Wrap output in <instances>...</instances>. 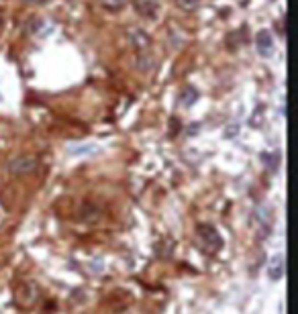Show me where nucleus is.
I'll list each match as a JSON object with an SVG mask.
<instances>
[{"label":"nucleus","mask_w":298,"mask_h":314,"mask_svg":"<svg viewBox=\"0 0 298 314\" xmlns=\"http://www.w3.org/2000/svg\"><path fill=\"white\" fill-rule=\"evenodd\" d=\"M278 162H280V157H278L276 153H274V155H263V164H270L272 168H276Z\"/></svg>","instance_id":"nucleus-13"},{"label":"nucleus","mask_w":298,"mask_h":314,"mask_svg":"<svg viewBox=\"0 0 298 314\" xmlns=\"http://www.w3.org/2000/svg\"><path fill=\"white\" fill-rule=\"evenodd\" d=\"M255 221H257V225L261 227V231H263V229H270V227H272V212H270V208L259 206V208L255 210Z\"/></svg>","instance_id":"nucleus-7"},{"label":"nucleus","mask_w":298,"mask_h":314,"mask_svg":"<svg viewBox=\"0 0 298 314\" xmlns=\"http://www.w3.org/2000/svg\"><path fill=\"white\" fill-rule=\"evenodd\" d=\"M270 277L272 279H280L284 277V257L282 255H276L270 263Z\"/></svg>","instance_id":"nucleus-8"},{"label":"nucleus","mask_w":298,"mask_h":314,"mask_svg":"<svg viewBox=\"0 0 298 314\" xmlns=\"http://www.w3.org/2000/svg\"><path fill=\"white\" fill-rule=\"evenodd\" d=\"M176 5H178L182 11H194V9L200 5V0H176Z\"/></svg>","instance_id":"nucleus-12"},{"label":"nucleus","mask_w":298,"mask_h":314,"mask_svg":"<svg viewBox=\"0 0 298 314\" xmlns=\"http://www.w3.org/2000/svg\"><path fill=\"white\" fill-rule=\"evenodd\" d=\"M255 47H257V53L261 57H270L274 53V39H272V33L270 31H259L255 35Z\"/></svg>","instance_id":"nucleus-3"},{"label":"nucleus","mask_w":298,"mask_h":314,"mask_svg":"<svg viewBox=\"0 0 298 314\" xmlns=\"http://www.w3.org/2000/svg\"><path fill=\"white\" fill-rule=\"evenodd\" d=\"M127 41L137 51H145L149 45H152V39H149V35L143 33V31H139V29H129L127 31Z\"/></svg>","instance_id":"nucleus-2"},{"label":"nucleus","mask_w":298,"mask_h":314,"mask_svg":"<svg viewBox=\"0 0 298 314\" xmlns=\"http://www.w3.org/2000/svg\"><path fill=\"white\" fill-rule=\"evenodd\" d=\"M198 233L202 235V241L206 243V245H211L213 249H219L221 245H223V241H221V235L217 233V229H213V227H200L198 229Z\"/></svg>","instance_id":"nucleus-6"},{"label":"nucleus","mask_w":298,"mask_h":314,"mask_svg":"<svg viewBox=\"0 0 298 314\" xmlns=\"http://www.w3.org/2000/svg\"><path fill=\"white\" fill-rule=\"evenodd\" d=\"M102 3V7H106L108 11H118V9H123L129 0H100Z\"/></svg>","instance_id":"nucleus-11"},{"label":"nucleus","mask_w":298,"mask_h":314,"mask_svg":"<svg viewBox=\"0 0 298 314\" xmlns=\"http://www.w3.org/2000/svg\"><path fill=\"white\" fill-rule=\"evenodd\" d=\"M237 131H239V127H231V129H227V135L231 137V135H237Z\"/></svg>","instance_id":"nucleus-14"},{"label":"nucleus","mask_w":298,"mask_h":314,"mask_svg":"<svg viewBox=\"0 0 298 314\" xmlns=\"http://www.w3.org/2000/svg\"><path fill=\"white\" fill-rule=\"evenodd\" d=\"M135 66H137V70L141 74H152L158 68V59H156L154 53H149V51H139V55L135 59Z\"/></svg>","instance_id":"nucleus-4"},{"label":"nucleus","mask_w":298,"mask_h":314,"mask_svg":"<svg viewBox=\"0 0 298 314\" xmlns=\"http://www.w3.org/2000/svg\"><path fill=\"white\" fill-rule=\"evenodd\" d=\"M23 3H37V0H23Z\"/></svg>","instance_id":"nucleus-15"},{"label":"nucleus","mask_w":298,"mask_h":314,"mask_svg":"<svg viewBox=\"0 0 298 314\" xmlns=\"http://www.w3.org/2000/svg\"><path fill=\"white\" fill-rule=\"evenodd\" d=\"M37 168L35 157L31 155H23V157H15V160L9 162V172L13 176H27Z\"/></svg>","instance_id":"nucleus-1"},{"label":"nucleus","mask_w":298,"mask_h":314,"mask_svg":"<svg viewBox=\"0 0 298 314\" xmlns=\"http://www.w3.org/2000/svg\"><path fill=\"white\" fill-rule=\"evenodd\" d=\"M135 11L145 19H158V0H135Z\"/></svg>","instance_id":"nucleus-5"},{"label":"nucleus","mask_w":298,"mask_h":314,"mask_svg":"<svg viewBox=\"0 0 298 314\" xmlns=\"http://www.w3.org/2000/svg\"><path fill=\"white\" fill-rule=\"evenodd\" d=\"M196 100H198V92H196L194 88H184V90H182V94H180V104L190 106V104H194Z\"/></svg>","instance_id":"nucleus-10"},{"label":"nucleus","mask_w":298,"mask_h":314,"mask_svg":"<svg viewBox=\"0 0 298 314\" xmlns=\"http://www.w3.org/2000/svg\"><path fill=\"white\" fill-rule=\"evenodd\" d=\"M98 151H100V147L98 145H90V143L88 145H78V147H72L70 149V153L76 155V157H80V155H86V157L88 155H96Z\"/></svg>","instance_id":"nucleus-9"}]
</instances>
